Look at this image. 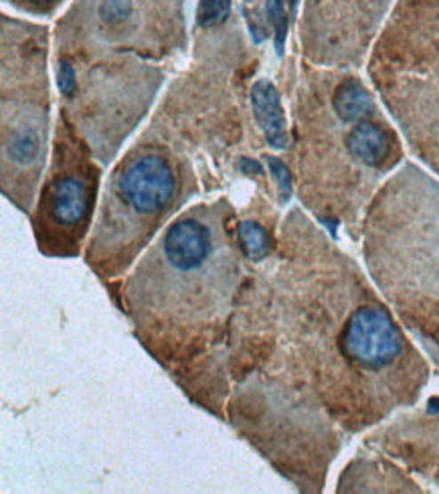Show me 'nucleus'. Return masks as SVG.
Listing matches in <instances>:
<instances>
[{
    "label": "nucleus",
    "instance_id": "1",
    "mask_svg": "<svg viewBox=\"0 0 439 494\" xmlns=\"http://www.w3.org/2000/svg\"><path fill=\"white\" fill-rule=\"evenodd\" d=\"M231 387L255 381L348 432L413 403L427 367L353 259L282 239L251 270L225 353Z\"/></svg>",
    "mask_w": 439,
    "mask_h": 494
},
{
    "label": "nucleus",
    "instance_id": "2",
    "mask_svg": "<svg viewBox=\"0 0 439 494\" xmlns=\"http://www.w3.org/2000/svg\"><path fill=\"white\" fill-rule=\"evenodd\" d=\"M227 199L182 211L130 274L106 284L130 329L185 395L227 421L225 353L250 280Z\"/></svg>",
    "mask_w": 439,
    "mask_h": 494
},
{
    "label": "nucleus",
    "instance_id": "3",
    "mask_svg": "<svg viewBox=\"0 0 439 494\" xmlns=\"http://www.w3.org/2000/svg\"><path fill=\"white\" fill-rule=\"evenodd\" d=\"M196 193L190 164L164 144L138 142L109 174L84 259L98 280H122Z\"/></svg>",
    "mask_w": 439,
    "mask_h": 494
},
{
    "label": "nucleus",
    "instance_id": "4",
    "mask_svg": "<svg viewBox=\"0 0 439 494\" xmlns=\"http://www.w3.org/2000/svg\"><path fill=\"white\" fill-rule=\"evenodd\" d=\"M45 33L19 23L3 35V193L31 213L47 161L51 96Z\"/></svg>",
    "mask_w": 439,
    "mask_h": 494
},
{
    "label": "nucleus",
    "instance_id": "5",
    "mask_svg": "<svg viewBox=\"0 0 439 494\" xmlns=\"http://www.w3.org/2000/svg\"><path fill=\"white\" fill-rule=\"evenodd\" d=\"M90 144L65 114L55 128L53 155L39 187L31 223L36 250L45 258L82 256L85 237L93 227L101 169L93 163Z\"/></svg>",
    "mask_w": 439,
    "mask_h": 494
},
{
    "label": "nucleus",
    "instance_id": "6",
    "mask_svg": "<svg viewBox=\"0 0 439 494\" xmlns=\"http://www.w3.org/2000/svg\"><path fill=\"white\" fill-rule=\"evenodd\" d=\"M163 79V71L146 68L134 60L100 65L92 71V84L85 87L84 96L68 100H82L84 108L63 114L73 116V126L87 138L93 156L101 164H108L144 118Z\"/></svg>",
    "mask_w": 439,
    "mask_h": 494
},
{
    "label": "nucleus",
    "instance_id": "7",
    "mask_svg": "<svg viewBox=\"0 0 439 494\" xmlns=\"http://www.w3.org/2000/svg\"><path fill=\"white\" fill-rule=\"evenodd\" d=\"M251 110L269 147L277 150L288 147V126H285L282 100L275 85L269 79H259V82L253 84Z\"/></svg>",
    "mask_w": 439,
    "mask_h": 494
},
{
    "label": "nucleus",
    "instance_id": "8",
    "mask_svg": "<svg viewBox=\"0 0 439 494\" xmlns=\"http://www.w3.org/2000/svg\"><path fill=\"white\" fill-rule=\"evenodd\" d=\"M348 155L369 169H380L391 155V138L379 124L364 120L353 124V130L347 134Z\"/></svg>",
    "mask_w": 439,
    "mask_h": 494
},
{
    "label": "nucleus",
    "instance_id": "9",
    "mask_svg": "<svg viewBox=\"0 0 439 494\" xmlns=\"http://www.w3.org/2000/svg\"><path fill=\"white\" fill-rule=\"evenodd\" d=\"M332 108L345 124H358L375 114V101L358 79H345L334 90Z\"/></svg>",
    "mask_w": 439,
    "mask_h": 494
},
{
    "label": "nucleus",
    "instance_id": "10",
    "mask_svg": "<svg viewBox=\"0 0 439 494\" xmlns=\"http://www.w3.org/2000/svg\"><path fill=\"white\" fill-rule=\"evenodd\" d=\"M237 243L245 259L253 266L267 261L274 253L272 234L255 219H243L237 223Z\"/></svg>",
    "mask_w": 439,
    "mask_h": 494
},
{
    "label": "nucleus",
    "instance_id": "11",
    "mask_svg": "<svg viewBox=\"0 0 439 494\" xmlns=\"http://www.w3.org/2000/svg\"><path fill=\"white\" fill-rule=\"evenodd\" d=\"M231 0H201L196 11V23L203 28H211L229 17Z\"/></svg>",
    "mask_w": 439,
    "mask_h": 494
},
{
    "label": "nucleus",
    "instance_id": "12",
    "mask_svg": "<svg viewBox=\"0 0 439 494\" xmlns=\"http://www.w3.org/2000/svg\"><path fill=\"white\" fill-rule=\"evenodd\" d=\"M285 0H267V19L275 33V49L277 55H283L285 37H288V14H285Z\"/></svg>",
    "mask_w": 439,
    "mask_h": 494
},
{
    "label": "nucleus",
    "instance_id": "13",
    "mask_svg": "<svg viewBox=\"0 0 439 494\" xmlns=\"http://www.w3.org/2000/svg\"><path fill=\"white\" fill-rule=\"evenodd\" d=\"M266 163L269 166V171H272V174H274L282 203H288L291 197V174L288 171V166H285L280 158H275V156H266Z\"/></svg>",
    "mask_w": 439,
    "mask_h": 494
},
{
    "label": "nucleus",
    "instance_id": "14",
    "mask_svg": "<svg viewBox=\"0 0 439 494\" xmlns=\"http://www.w3.org/2000/svg\"><path fill=\"white\" fill-rule=\"evenodd\" d=\"M239 169L243 171L245 174H250V177H253V174H261L263 172L261 164L258 161H251V158H241Z\"/></svg>",
    "mask_w": 439,
    "mask_h": 494
},
{
    "label": "nucleus",
    "instance_id": "15",
    "mask_svg": "<svg viewBox=\"0 0 439 494\" xmlns=\"http://www.w3.org/2000/svg\"><path fill=\"white\" fill-rule=\"evenodd\" d=\"M33 6H39V9H49V6H53L57 0H28Z\"/></svg>",
    "mask_w": 439,
    "mask_h": 494
},
{
    "label": "nucleus",
    "instance_id": "16",
    "mask_svg": "<svg viewBox=\"0 0 439 494\" xmlns=\"http://www.w3.org/2000/svg\"><path fill=\"white\" fill-rule=\"evenodd\" d=\"M247 3H253V0H247Z\"/></svg>",
    "mask_w": 439,
    "mask_h": 494
}]
</instances>
